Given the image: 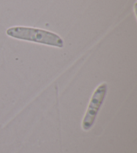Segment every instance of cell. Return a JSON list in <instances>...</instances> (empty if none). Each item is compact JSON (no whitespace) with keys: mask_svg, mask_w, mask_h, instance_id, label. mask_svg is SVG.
Here are the masks:
<instances>
[{"mask_svg":"<svg viewBox=\"0 0 137 153\" xmlns=\"http://www.w3.org/2000/svg\"><path fill=\"white\" fill-rule=\"evenodd\" d=\"M6 34L8 36L15 39L57 48L64 47V40L59 35L45 30L24 26H15L7 29Z\"/></svg>","mask_w":137,"mask_h":153,"instance_id":"cell-1","label":"cell"},{"mask_svg":"<svg viewBox=\"0 0 137 153\" xmlns=\"http://www.w3.org/2000/svg\"><path fill=\"white\" fill-rule=\"evenodd\" d=\"M107 91V83H102L96 87L94 92L93 93L88 107L82 120V126L84 130H89L93 126L98 111L105 100Z\"/></svg>","mask_w":137,"mask_h":153,"instance_id":"cell-2","label":"cell"}]
</instances>
